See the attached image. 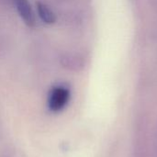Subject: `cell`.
<instances>
[{
  "label": "cell",
  "mask_w": 157,
  "mask_h": 157,
  "mask_svg": "<svg viewBox=\"0 0 157 157\" xmlns=\"http://www.w3.org/2000/svg\"><path fill=\"white\" fill-rule=\"evenodd\" d=\"M37 13L42 22L48 25H52L56 21V16L52 8L44 3L39 2L37 4Z\"/></svg>",
  "instance_id": "obj_3"
},
{
  "label": "cell",
  "mask_w": 157,
  "mask_h": 157,
  "mask_svg": "<svg viewBox=\"0 0 157 157\" xmlns=\"http://www.w3.org/2000/svg\"><path fill=\"white\" fill-rule=\"evenodd\" d=\"M71 98V91L65 85L52 86L48 94L47 105L50 111L57 113L65 109Z\"/></svg>",
  "instance_id": "obj_1"
},
{
  "label": "cell",
  "mask_w": 157,
  "mask_h": 157,
  "mask_svg": "<svg viewBox=\"0 0 157 157\" xmlns=\"http://www.w3.org/2000/svg\"><path fill=\"white\" fill-rule=\"evenodd\" d=\"M17 8V11L24 21L26 25L29 27H32L35 24V16L32 10V7L28 0H13Z\"/></svg>",
  "instance_id": "obj_2"
}]
</instances>
